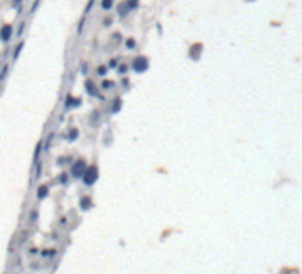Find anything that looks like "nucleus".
Returning <instances> with one entry per match:
<instances>
[{
  "mask_svg": "<svg viewBox=\"0 0 302 274\" xmlns=\"http://www.w3.org/2000/svg\"><path fill=\"white\" fill-rule=\"evenodd\" d=\"M82 178H84V183H86V185H93L94 182L98 180V169H96V166H89V167H87Z\"/></svg>",
  "mask_w": 302,
  "mask_h": 274,
  "instance_id": "nucleus-1",
  "label": "nucleus"
},
{
  "mask_svg": "<svg viewBox=\"0 0 302 274\" xmlns=\"http://www.w3.org/2000/svg\"><path fill=\"white\" fill-rule=\"evenodd\" d=\"M86 169H87L86 162H84V160H77V162L73 164V167H71V174L75 176V178H80V176H84Z\"/></svg>",
  "mask_w": 302,
  "mask_h": 274,
  "instance_id": "nucleus-2",
  "label": "nucleus"
},
{
  "mask_svg": "<svg viewBox=\"0 0 302 274\" xmlns=\"http://www.w3.org/2000/svg\"><path fill=\"white\" fill-rule=\"evenodd\" d=\"M13 25H9V23H6L2 29H0V39L4 41V43H7L9 39H11V36H13Z\"/></svg>",
  "mask_w": 302,
  "mask_h": 274,
  "instance_id": "nucleus-3",
  "label": "nucleus"
},
{
  "mask_svg": "<svg viewBox=\"0 0 302 274\" xmlns=\"http://www.w3.org/2000/svg\"><path fill=\"white\" fill-rule=\"evenodd\" d=\"M146 66H148V62H146L144 57H137L135 61H133V70H135V71H142V70H146Z\"/></svg>",
  "mask_w": 302,
  "mask_h": 274,
  "instance_id": "nucleus-4",
  "label": "nucleus"
},
{
  "mask_svg": "<svg viewBox=\"0 0 302 274\" xmlns=\"http://www.w3.org/2000/svg\"><path fill=\"white\" fill-rule=\"evenodd\" d=\"M36 196H37V199H44L48 196V185H41V187L37 189Z\"/></svg>",
  "mask_w": 302,
  "mask_h": 274,
  "instance_id": "nucleus-5",
  "label": "nucleus"
},
{
  "mask_svg": "<svg viewBox=\"0 0 302 274\" xmlns=\"http://www.w3.org/2000/svg\"><path fill=\"white\" fill-rule=\"evenodd\" d=\"M43 148H44V143L43 141H39L37 143V146H36V152H34V162H39V155H41V152H43Z\"/></svg>",
  "mask_w": 302,
  "mask_h": 274,
  "instance_id": "nucleus-6",
  "label": "nucleus"
},
{
  "mask_svg": "<svg viewBox=\"0 0 302 274\" xmlns=\"http://www.w3.org/2000/svg\"><path fill=\"white\" fill-rule=\"evenodd\" d=\"M80 105V100L78 98H73V96H68L66 98V107L69 109V107H78Z\"/></svg>",
  "mask_w": 302,
  "mask_h": 274,
  "instance_id": "nucleus-7",
  "label": "nucleus"
},
{
  "mask_svg": "<svg viewBox=\"0 0 302 274\" xmlns=\"http://www.w3.org/2000/svg\"><path fill=\"white\" fill-rule=\"evenodd\" d=\"M89 207H91V198H82V199H80V208L87 210Z\"/></svg>",
  "mask_w": 302,
  "mask_h": 274,
  "instance_id": "nucleus-8",
  "label": "nucleus"
},
{
  "mask_svg": "<svg viewBox=\"0 0 302 274\" xmlns=\"http://www.w3.org/2000/svg\"><path fill=\"white\" fill-rule=\"evenodd\" d=\"M41 255H43L44 258H53V256H55V249H44Z\"/></svg>",
  "mask_w": 302,
  "mask_h": 274,
  "instance_id": "nucleus-9",
  "label": "nucleus"
},
{
  "mask_svg": "<svg viewBox=\"0 0 302 274\" xmlns=\"http://www.w3.org/2000/svg\"><path fill=\"white\" fill-rule=\"evenodd\" d=\"M86 87H87V91H89L91 94H96V87L93 86V82H91V80H87V82H86Z\"/></svg>",
  "mask_w": 302,
  "mask_h": 274,
  "instance_id": "nucleus-10",
  "label": "nucleus"
},
{
  "mask_svg": "<svg viewBox=\"0 0 302 274\" xmlns=\"http://www.w3.org/2000/svg\"><path fill=\"white\" fill-rule=\"evenodd\" d=\"M23 48V43H18L16 45V48H15V54H13V59H18V55H20V52H22Z\"/></svg>",
  "mask_w": 302,
  "mask_h": 274,
  "instance_id": "nucleus-11",
  "label": "nucleus"
},
{
  "mask_svg": "<svg viewBox=\"0 0 302 274\" xmlns=\"http://www.w3.org/2000/svg\"><path fill=\"white\" fill-rule=\"evenodd\" d=\"M101 7H103V9H110V7H112V0H103V2H101Z\"/></svg>",
  "mask_w": 302,
  "mask_h": 274,
  "instance_id": "nucleus-12",
  "label": "nucleus"
},
{
  "mask_svg": "<svg viewBox=\"0 0 302 274\" xmlns=\"http://www.w3.org/2000/svg\"><path fill=\"white\" fill-rule=\"evenodd\" d=\"M7 71H9V66H4V68H2V71H0V80H4V79H6Z\"/></svg>",
  "mask_w": 302,
  "mask_h": 274,
  "instance_id": "nucleus-13",
  "label": "nucleus"
},
{
  "mask_svg": "<svg viewBox=\"0 0 302 274\" xmlns=\"http://www.w3.org/2000/svg\"><path fill=\"white\" fill-rule=\"evenodd\" d=\"M77 137H78V130H71V134L68 135V139H69V141H75Z\"/></svg>",
  "mask_w": 302,
  "mask_h": 274,
  "instance_id": "nucleus-14",
  "label": "nucleus"
},
{
  "mask_svg": "<svg viewBox=\"0 0 302 274\" xmlns=\"http://www.w3.org/2000/svg\"><path fill=\"white\" fill-rule=\"evenodd\" d=\"M59 183H62V185L68 183V174H66V173H62L61 176H59Z\"/></svg>",
  "mask_w": 302,
  "mask_h": 274,
  "instance_id": "nucleus-15",
  "label": "nucleus"
},
{
  "mask_svg": "<svg viewBox=\"0 0 302 274\" xmlns=\"http://www.w3.org/2000/svg\"><path fill=\"white\" fill-rule=\"evenodd\" d=\"M36 219H37V210H32V212H30V221L34 223Z\"/></svg>",
  "mask_w": 302,
  "mask_h": 274,
  "instance_id": "nucleus-16",
  "label": "nucleus"
},
{
  "mask_svg": "<svg viewBox=\"0 0 302 274\" xmlns=\"http://www.w3.org/2000/svg\"><path fill=\"white\" fill-rule=\"evenodd\" d=\"M105 73H107V68H105V66H100V68H98V75H101V77H103Z\"/></svg>",
  "mask_w": 302,
  "mask_h": 274,
  "instance_id": "nucleus-17",
  "label": "nucleus"
},
{
  "mask_svg": "<svg viewBox=\"0 0 302 274\" xmlns=\"http://www.w3.org/2000/svg\"><path fill=\"white\" fill-rule=\"evenodd\" d=\"M27 237H29V231H23V233H22V238H20V242L23 244V242L27 240Z\"/></svg>",
  "mask_w": 302,
  "mask_h": 274,
  "instance_id": "nucleus-18",
  "label": "nucleus"
},
{
  "mask_svg": "<svg viewBox=\"0 0 302 274\" xmlns=\"http://www.w3.org/2000/svg\"><path fill=\"white\" fill-rule=\"evenodd\" d=\"M37 6H39V0H34V4H32V9H30V13H34Z\"/></svg>",
  "mask_w": 302,
  "mask_h": 274,
  "instance_id": "nucleus-19",
  "label": "nucleus"
},
{
  "mask_svg": "<svg viewBox=\"0 0 302 274\" xmlns=\"http://www.w3.org/2000/svg\"><path fill=\"white\" fill-rule=\"evenodd\" d=\"M23 30H25V25L22 23V25H20V30L16 32V36H22V34H23Z\"/></svg>",
  "mask_w": 302,
  "mask_h": 274,
  "instance_id": "nucleus-20",
  "label": "nucleus"
},
{
  "mask_svg": "<svg viewBox=\"0 0 302 274\" xmlns=\"http://www.w3.org/2000/svg\"><path fill=\"white\" fill-rule=\"evenodd\" d=\"M133 45H135L133 39H128V41H126V46H128V48H133Z\"/></svg>",
  "mask_w": 302,
  "mask_h": 274,
  "instance_id": "nucleus-21",
  "label": "nucleus"
},
{
  "mask_svg": "<svg viewBox=\"0 0 302 274\" xmlns=\"http://www.w3.org/2000/svg\"><path fill=\"white\" fill-rule=\"evenodd\" d=\"M20 2H22V0H13V6H18Z\"/></svg>",
  "mask_w": 302,
  "mask_h": 274,
  "instance_id": "nucleus-22",
  "label": "nucleus"
}]
</instances>
